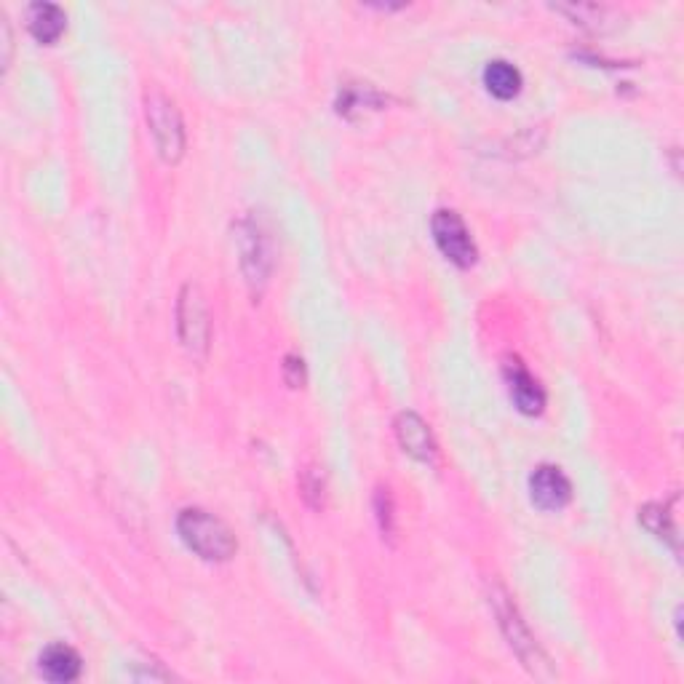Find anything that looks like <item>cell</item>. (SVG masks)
<instances>
[{"instance_id":"obj_1","label":"cell","mask_w":684,"mask_h":684,"mask_svg":"<svg viewBox=\"0 0 684 684\" xmlns=\"http://www.w3.org/2000/svg\"><path fill=\"white\" fill-rule=\"evenodd\" d=\"M177 530L180 538L185 540V546L190 551H196L201 559L209 562H225L236 554V538L228 530V524L220 522L212 513L201 511V508H188L180 513L177 519Z\"/></svg>"},{"instance_id":"obj_2","label":"cell","mask_w":684,"mask_h":684,"mask_svg":"<svg viewBox=\"0 0 684 684\" xmlns=\"http://www.w3.org/2000/svg\"><path fill=\"white\" fill-rule=\"evenodd\" d=\"M489 602H492V610L497 615V623L503 628L505 639L511 644V650L519 655L524 666L530 668L535 676H551V666H548V658L543 655V650L535 642V636L530 634V628L522 620L516 604L511 602V596L505 594L503 588H492L489 591Z\"/></svg>"},{"instance_id":"obj_3","label":"cell","mask_w":684,"mask_h":684,"mask_svg":"<svg viewBox=\"0 0 684 684\" xmlns=\"http://www.w3.org/2000/svg\"><path fill=\"white\" fill-rule=\"evenodd\" d=\"M177 329L180 340L190 356L204 359L209 351V337H212V321H209V308L201 289L196 284H185L177 305Z\"/></svg>"},{"instance_id":"obj_4","label":"cell","mask_w":684,"mask_h":684,"mask_svg":"<svg viewBox=\"0 0 684 684\" xmlns=\"http://www.w3.org/2000/svg\"><path fill=\"white\" fill-rule=\"evenodd\" d=\"M147 123H150V134H153L155 147H158L163 161H180L182 153H185V126H182V118L174 102L163 94L147 97Z\"/></svg>"},{"instance_id":"obj_5","label":"cell","mask_w":684,"mask_h":684,"mask_svg":"<svg viewBox=\"0 0 684 684\" xmlns=\"http://www.w3.org/2000/svg\"><path fill=\"white\" fill-rule=\"evenodd\" d=\"M433 241L441 249V254L449 262H455L457 268H471L476 262V244H473L471 233L460 220V214L452 209H439L431 220Z\"/></svg>"},{"instance_id":"obj_6","label":"cell","mask_w":684,"mask_h":684,"mask_svg":"<svg viewBox=\"0 0 684 684\" xmlns=\"http://www.w3.org/2000/svg\"><path fill=\"white\" fill-rule=\"evenodd\" d=\"M396 436L407 455H412L420 463H433L436 460V441L423 417L415 412H401L396 417Z\"/></svg>"},{"instance_id":"obj_7","label":"cell","mask_w":684,"mask_h":684,"mask_svg":"<svg viewBox=\"0 0 684 684\" xmlns=\"http://www.w3.org/2000/svg\"><path fill=\"white\" fill-rule=\"evenodd\" d=\"M532 500L543 508V511H559L567 505L572 495V487L567 476H564L556 465H540L538 471L532 473L530 479Z\"/></svg>"},{"instance_id":"obj_8","label":"cell","mask_w":684,"mask_h":684,"mask_svg":"<svg viewBox=\"0 0 684 684\" xmlns=\"http://www.w3.org/2000/svg\"><path fill=\"white\" fill-rule=\"evenodd\" d=\"M505 380H508L511 399L516 401V407L522 409L524 415H540L543 412V407H546V393H543L538 380L516 359L505 364Z\"/></svg>"},{"instance_id":"obj_9","label":"cell","mask_w":684,"mask_h":684,"mask_svg":"<svg viewBox=\"0 0 684 684\" xmlns=\"http://www.w3.org/2000/svg\"><path fill=\"white\" fill-rule=\"evenodd\" d=\"M41 674L51 682H73L81 674V655L67 644H54L41 655Z\"/></svg>"},{"instance_id":"obj_10","label":"cell","mask_w":684,"mask_h":684,"mask_svg":"<svg viewBox=\"0 0 684 684\" xmlns=\"http://www.w3.org/2000/svg\"><path fill=\"white\" fill-rule=\"evenodd\" d=\"M65 11L54 6V3H35L27 11V27L33 33L35 41L54 43L59 35L65 33Z\"/></svg>"},{"instance_id":"obj_11","label":"cell","mask_w":684,"mask_h":684,"mask_svg":"<svg viewBox=\"0 0 684 684\" xmlns=\"http://www.w3.org/2000/svg\"><path fill=\"white\" fill-rule=\"evenodd\" d=\"M484 86L489 89V94L497 99H513L522 89V73L513 65L503 62V59H495L484 67Z\"/></svg>"},{"instance_id":"obj_12","label":"cell","mask_w":684,"mask_h":684,"mask_svg":"<svg viewBox=\"0 0 684 684\" xmlns=\"http://www.w3.org/2000/svg\"><path fill=\"white\" fill-rule=\"evenodd\" d=\"M639 519H642V524L652 535H658L660 540H671V546L679 548L676 546V524L663 505H644L642 511H639Z\"/></svg>"},{"instance_id":"obj_13","label":"cell","mask_w":684,"mask_h":684,"mask_svg":"<svg viewBox=\"0 0 684 684\" xmlns=\"http://www.w3.org/2000/svg\"><path fill=\"white\" fill-rule=\"evenodd\" d=\"M241 254H244V268L249 273V281H262L265 278V252L262 241L257 238V230L246 228L241 236Z\"/></svg>"},{"instance_id":"obj_14","label":"cell","mask_w":684,"mask_h":684,"mask_svg":"<svg viewBox=\"0 0 684 684\" xmlns=\"http://www.w3.org/2000/svg\"><path fill=\"white\" fill-rule=\"evenodd\" d=\"M559 11L570 14L575 25L594 27V30H604L607 17H612V11L604 6H580V3L578 6H559Z\"/></svg>"},{"instance_id":"obj_15","label":"cell","mask_w":684,"mask_h":684,"mask_svg":"<svg viewBox=\"0 0 684 684\" xmlns=\"http://www.w3.org/2000/svg\"><path fill=\"white\" fill-rule=\"evenodd\" d=\"M302 495L308 497V503L313 508L324 505V479H321V473L305 471V476H302Z\"/></svg>"},{"instance_id":"obj_16","label":"cell","mask_w":684,"mask_h":684,"mask_svg":"<svg viewBox=\"0 0 684 684\" xmlns=\"http://www.w3.org/2000/svg\"><path fill=\"white\" fill-rule=\"evenodd\" d=\"M286 380H289L292 388H300V385L305 383V367H302V359H294V356L286 359Z\"/></svg>"},{"instance_id":"obj_17","label":"cell","mask_w":684,"mask_h":684,"mask_svg":"<svg viewBox=\"0 0 684 684\" xmlns=\"http://www.w3.org/2000/svg\"><path fill=\"white\" fill-rule=\"evenodd\" d=\"M377 516H380V527H383V532H388L391 535L393 532V508H391V495L385 492V505L383 500H380V495H377Z\"/></svg>"}]
</instances>
